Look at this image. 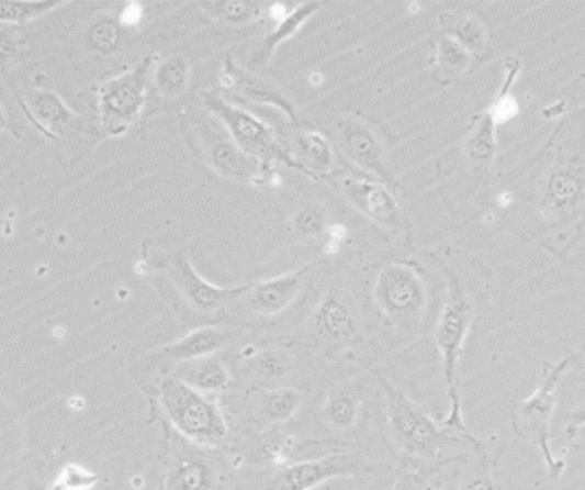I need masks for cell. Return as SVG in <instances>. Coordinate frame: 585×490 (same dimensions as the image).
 <instances>
[{"mask_svg": "<svg viewBox=\"0 0 585 490\" xmlns=\"http://www.w3.org/2000/svg\"><path fill=\"white\" fill-rule=\"evenodd\" d=\"M449 297L435 326V345L442 358L443 376H446L447 393L450 400V412L442 425L447 431L462 432L468 439L480 444L465 427L464 419H462L461 397H459L458 382H455L459 358H461L465 338L470 335L471 324H473V305L459 278L453 272H449Z\"/></svg>", "mask_w": 585, "mask_h": 490, "instance_id": "cell-1", "label": "cell"}, {"mask_svg": "<svg viewBox=\"0 0 585 490\" xmlns=\"http://www.w3.org/2000/svg\"><path fill=\"white\" fill-rule=\"evenodd\" d=\"M158 400L170 424L190 443L214 448L225 441V415L206 393L171 376L159 385Z\"/></svg>", "mask_w": 585, "mask_h": 490, "instance_id": "cell-2", "label": "cell"}, {"mask_svg": "<svg viewBox=\"0 0 585 490\" xmlns=\"http://www.w3.org/2000/svg\"><path fill=\"white\" fill-rule=\"evenodd\" d=\"M572 363H575V355H566L556 364H544L543 379L539 382L535 393L520 401L519 407H517L520 422L517 432H520L524 437L535 441L539 452L543 453L548 471L553 479L563 474L565 461L554 458L553 449H551V421H553L554 410H556L560 401V381Z\"/></svg>", "mask_w": 585, "mask_h": 490, "instance_id": "cell-3", "label": "cell"}, {"mask_svg": "<svg viewBox=\"0 0 585 490\" xmlns=\"http://www.w3.org/2000/svg\"><path fill=\"white\" fill-rule=\"evenodd\" d=\"M153 57L140 60L133 69L109 79L97 94L100 127L106 136H122L139 119L148 100V79Z\"/></svg>", "mask_w": 585, "mask_h": 490, "instance_id": "cell-4", "label": "cell"}, {"mask_svg": "<svg viewBox=\"0 0 585 490\" xmlns=\"http://www.w3.org/2000/svg\"><path fill=\"white\" fill-rule=\"evenodd\" d=\"M202 98H204L207 109L225 125L226 133L229 134L233 143L237 144L245 155L250 156L259 164H284L288 167L303 170L302 165L296 164L281 148L280 141L272 133L271 127L257 119L254 113L226 102L225 98L220 97L214 91H204Z\"/></svg>", "mask_w": 585, "mask_h": 490, "instance_id": "cell-5", "label": "cell"}, {"mask_svg": "<svg viewBox=\"0 0 585 490\" xmlns=\"http://www.w3.org/2000/svg\"><path fill=\"white\" fill-rule=\"evenodd\" d=\"M382 386L387 397V419L392 437L404 452L412 455L421 458L438 456L446 441L447 428L437 424L415 401L401 393L400 389L392 388L384 379Z\"/></svg>", "mask_w": 585, "mask_h": 490, "instance_id": "cell-6", "label": "cell"}, {"mask_svg": "<svg viewBox=\"0 0 585 490\" xmlns=\"http://www.w3.org/2000/svg\"><path fill=\"white\" fill-rule=\"evenodd\" d=\"M376 308L397 326H412L427 311L425 281L412 266L392 263L379 272L373 287Z\"/></svg>", "mask_w": 585, "mask_h": 490, "instance_id": "cell-7", "label": "cell"}, {"mask_svg": "<svg viewBox=\"0 0 585 490\" xmlns=\"http://www.w3.org/2000/svg\"><path fill=\"white\" fill-rule=\"evenodd\" d=\"M164 269L180 296L202 314H211L225 308L226 304L237 302L250 287V285L217 287V285L210 283L206 278L199 275L185 250L165 257Z\"/></svg>", "mask_w": 585, "mask_h": 490, "instance_id": "cell-8", "label": "cell"}, {"mask_svg": "<svg viewBox=\"0 0 585 490\" xmlns=\"http://www.w3.org/2000/svg\"><path fill=\"white\" fill-rule=\"evenodd\" d=\"M369 470V465L358 456L333 453L322 458L288 465L275 477L272 490H314L327 480L355 477Z\"/></svg>", "mask_w": 585, "mask_h": 490, "instance_id": "cell-9", "label": "cell"}, {"mask_svg": "<svg viewBox=\"0 0 585 490\" xmlns=\"http://www.w3.org/2000/svg\"><path fill=\"white\" fill-rule=\"evenodd\" d=\"M339 144L349 160L367 171L373 180L394 186L396 179L392 176L387 156L372 129L357 118H341L336 124Z\"/></svg>", "mask_w": 585, "mask_h": 490, "instance_id": "cell-10", "label": "cell"}, {"mask_svg": "<svg viewBox=\"0 0 585 490\" xmlns=\"http://www.w3.org/2000/svg\"><path fill=\"white\" fill-rule=\"evenodd\" d=\"M339 186L349 203L367 219L384 229H403V210L384 183L376 182L372 177H342Z\"/></svg>", "mask_w": 585, "mask_h": 490, "instance_id": "cell-11", "label": "cell"}, {"mask_svg": "<svg viewBox=\"0 0 585 490\" xmlns=\"http://www.w3.org/2000/svg\"><path fill=\"white\" fill-rule=\"evenodd\" d=\"M308 268L300 271L288 272L283 277L269 278L250 285L247 292L241 297L245 308L256 315H278L286 311L295 302L299 293L302 292L303 280H305Z\"/></svg>", "mask_w": 585, "mask_h": 490, "instance_id": "cell-12", "label": "cell"}, {"mask_svg": "<svg viewBox=\"0 0 585 490\" xmlns=\"http://www.w3.org/2000/svg\"><path fill=\"white\" fill-rule=\"evenodd\" d=\"M229 339L232 336L228 331L211 326L199 327V330L190 331L189 335L183 338L167 345L164 350L159 352V357L179 360V363L213 357L228 345Z\"/></svg>", "mask_w": 585, "mask_h": 490, "instance_id": "cell-13", "label": "cell"}, {"mask_svg": "<svg viewBox=\"0 0 585 490\" xmlns=\"http://www.w3.org/2000/svg\"><path fill=\"white\" fill-rule=\"evenodd\" d=\"M320 9L322 4H318V2H306V4H300L295 11L288 12L286 16L275 24L274 30L260 42L259 47L254 52L252 59H250V66L256 67V69L265 67L271 60L272 55L278 51L281 43L286 42L291 36H295L302 30L303 24L311 20L315 12L320 11Z\"/></svg>", "mask_w": 585, "mask_h": 490, "instance_id": "cell-14", "label": "cell"}, {"mask_svg": "<svg viewBox=\"0 0 585 490\" xmlns=\"http://www.w3.org/2000/svg\"><path fill=\"white\" fill-rule=\"evenodd\" d=\"M210 165L220 176L238 182H252L259 176V162L245 155L233 141L222 140L211 144Z\"/></svg>", "mask_w": 585, "mask_h": 490, "instance_id": "cell-15", "label": "cell"}, {"mask_svg": "<svg viewBox=\"0 0 585 490\" xmlns=\"http://www.w3.org/2000/svg\"><path fill=\"white\" fill-rule=\"evenodd\" d=\"M315 327L318 335L327 342H348L357 335V323L345 302L338 297H327L322 300L315 312Z\"/></svg>", "mask_w": 585, "mask_h": 490, "instance_id": "cell-16", "label": "cell"}, {"mask_svg": "<svg viewBox=\"0 0 585 490\" xmlns=\"http://www.w3.org/2000/svg\"><path fill=\"white\" fill-rule=\"evenodd\" d=\"M446 36L455 40L473 55L486 54L490 48V33L485 23L473 12H458L440 18Z\"/></svg>", "mask_w": 585, "mask_h": 490, "instance_id": "cell-17", "label": "cell"}, {"mask_svg": "<svg viewBox=\"0 0 585 490\" xmlns=\"http://www.w3.org/2000/svg\"><path fill=\"white\" fill-rule=\"evenodd\" d=\"M177 378L182 379L192 388L199 389L202 393H217L225 391L229 386L228 369L222 360L214 357L198 358L190 363H182V370H179Z\"/></svg>", "mask_w": 585, "mask_h": 490, "instance_id": "cell-18", "label": "cell"}, {"mask_svg": "<svg viewBox=\"0 0 585 490\" xmlns=\"http://www.w3.org/2000/svg\"><path fill=\"white\" fill-rule=\"evenodd\" d=\"M584 170L581 165L574 162L560 165L548 179V201L554 208L574 207L584 192Z\"/></svg>", "mask_w": 585, "mask_h": 490, "instance_id": "cell-19", "label": "cell"}, {"mask_svg": "<svg viewBox=\"0 0 585 490\" xmlns=\"http://www.w3.org/2000/svg\"><path fill=\"white\" fill-rule=\"evenodd\" d=\"M199 8L217 23L229 24V26L252 23L265 12L262 11L265 4L256 0H211V2H201Z\"/></svg>", "mask_w": 585, "mask_h": 490, "instance_id": "cell-20", "label": "cell"}, {"mask_svg": "<svg viewBox=\"0 0 585 490\" xmlns=\"http://www.w3.org/2000/svg\"><path fill=\"white\" fill-rule=\"evenodd\" d=\"M189 60L183 55H171L161 60L155 69V86L158 93L167 100L179 98L187 90L190 82Z\"/></svg>", "mask_w": 585, "mask_h": 490, "instance_id": "cell-21", "label": "cell"}, {"mask_svg": "<svg viewBox=\"0 0 585 490\" xmlns=\"http://www.w3.org/2000/svg\"><path fill=\"white\" fill-rule=\"evenodd\" d=\"M473 66V54L443 35L435 43L434 67L443 79L459 78Z\"/></svg>", "mask_w": 585, "mask_h": 490, "instance_id": "cell-22", "label": "cell"}, {"mask_svg": "<svg viewBox=\"0 0 585 490\" xmlns=\"http://www.w3.org/2000/svg\"><path fill=\"white\" fill-rule=\"evenodd\" d=\"M303 397L293 388L269 389L260 401V415L268 424H284L291 421L302 407Z\"/></svg>", "mask_w": 585, "mask_h": 490, "instance_id": "cell-23", "label": "cell"}, {"mask_svg": "<svg viewBox=\"0 0 585 490\" xmlns=\"http://www.w3.org/2000/svg\"><path fill=\"white\" fill-rule=\"evenodd\" d=\"M27 112L38 122L45 133L57 136V127L69 124L70 112L52 93H35L24 102Z\"/></svg>", "mask_w": 585, "mask_h": 490, "instance_id": "cell-24", "label": "cell"}, {"mask_svg": "<svg viewBox=\"0 0 585 490\" xmlns=\"http://www.w3.org/2000/svg\"><path fill=\"white\" fill-rule=\"evenodd\" d=\"M465 153L473 164H492L496 155V124L488 113H481L465 140Z\"/></svg>", "mask_w": 585, "mask_h": 490, "instance_id": "cell-25", "label": "cell"}, {"mask_svg": "<svg viewBox=\"0 0 585 490\" xmlns=\"http://www.w3.org/2000/svg\"><path fill=\"white\" fill-rule=\"evenodd\" d=\"M520 63L517 59H508L507 67H505L504 82L492 105L488 107V113L492 121L496 125L507 124L511 119L519 115V102L517 98L511 94V88L516 85V79L519 78Z\"/></svg>", "mask_w": 585, "mask_h": 490, "instance_id": "cell-26", "label": "cell"}, {"mask_svg": "<svg viewBox=\"0 0 585 490\" xmlns=\"http://www.w3.org/2000/svg\"><path fill=\"white\" fill-rule=\"evenodd\" d=\"M170 490H213V471L201 459H180L170 471Z\"/></svg>", "mask_w": 585, "mask_h": 490, "instance_id": "cell-27", "label": "cell"}, {"mask_svg": "<svg viewBox=\"0 0 585 490\" xmlns=\"http://www.w3.org/2000/svg\"><path fill=\"white\" fill-rule=\"evenodd\" d=\"M296 144L303 155L306 171L315 170L326 174L333 168V146L324 134L317 131H305L296 137Z\"/></svg>", "mask_w": 585, "mask_h": 490, "instance_id": "cell-28", "label": "cell"}, {"mask_svg": "<svg viewBox=\"0 0 585 490\" xmlns=\"http://www.w3.org/2000/svg\"><path fill=\"white\" fill-rule=\"evenodd\" d=\"M361 400L346 389H336L327 397L324 405V419L336 428L353 427L360 415Z\"/></svg>", "mask_w": 585, "mask_h": 490, "instance_id": "cell-29", "label": "cell"}, {"mask_svg": "<svg viewBox=\"0 0 585 490\" xmlns=\"http://www.w3.org/2000/svg\"><path fill=\"white\" fill-rule=\"evenodd\" d=\"M327 229L326 213L317 204L300 208L293 216V230L305 238L320 237Z\"/></svg>", "mask_w": 585, "mask_h": 490, "instance_id": "cell-30", "label": "cell"}, {"mask_svg": "<svg viewBox=\"0 0 585 490\" xmlns=\"http://www.w3.org/2000/svg\"><path fill=\"white\" fill-rule=\"evenodd\" d=\"M57 2H0V21L23 23L57 8Z\"/></svg>", "mask_w": 585, "mask_h": 490, "instance_id": "cell-31", "label": "cell"}, {"mask_svg": "<svg viewBox=\"0 0 585 490\" xmlns=\"http://www.w3.org/2000/svg\"><path fill=\"white\" fill-rule=\"evenodd\" d=\"M90 43L93 51L112 54L121 43V27L112 20L100 21L91 30Z\"/></svg>", "mask_w": 585, "mask_h": 490, "instance_id": "cell-32", "label": "cell"}, {"mask_svg": "<svg viewBox=\"0 0 585 490\" xmlns=\"http://www.w3.org/2000/svg\"><path fill=\"white\" fill-rule=\"evenodd\" d=\"M94 483H97V475L78 465H70L58 477L55 490H88Z\"/></svg>", "mask_w": 585, "mask_h": 490, "instance_id": "cell-33", "label": "cell"}, {"mask_svg": "<svg viewBox=\"0 0 585 490\" xmlns=\"http://www.w3.org/2000/svg\"><path fill=\"white\" fill-rule=\"evenodd\" d=\"M459 490H500V487L496 486L488 464L483 461L470 475H465Z\"/></svg>", "mask_w": 585, "mask_h": 490, "instance_id": "cell-34", "label": "cell"}, {"mask_svg": "<svg viewBox=\"0 0 585 490\" xmlns=\"http://www.w3.org/2000/svg\"><path fill=\"white\" fill-rule=\"evenodd\" d=\"M257 367L266 376H281L288 369L286 355L281 352H262L257 358Z\"/></svg>", "mask_w": 585, "mask_h": 490, "instance_id": "cell-35", "label": "cell"}, {"mask_svg": "<svg viewBox=\"0 0 585 490\" xmlns=\"http://www.w3.org/2000/svg\"><path fill=\"white\" fill-rule=\"evenodd\" d=\"M585 427V401L574 410V413L570 415L569 422H566L565 436L569 443H574L578 432Z\"/></svg>", "mask_w": 585, "mask_h": 490, "instance_id": "cell-36", "label": "cell"}, {"mask_svg": "<svg viewBox=\"0 0 585 490\" xmlns=\"http://www.w3.org/2000/svg\"><path fill=\"white\" fill-rule=\"evenodd\" d=\"M391 490H421V486H419V480L416 475L404 471V474L397 477Z\"/></svg>", "mask_w": 585, "mask_h": 490, "instance_id": "cell-37", "label": "cell"}, {"mask_svg": "<svg viewBox=\"0 0 585 490\" xmlns=\"http://www.w3.org/2000/svg\"><path fill=\"white\" fill-rule=\"evenodd\" d=\"M2 125H5V121L4 115H2V112H0V127H2Z\"/></svg>", "mask_w": 585, "mask_h": 490, "instance_id": "cell-38", "label": "cell"}]
</instances>
